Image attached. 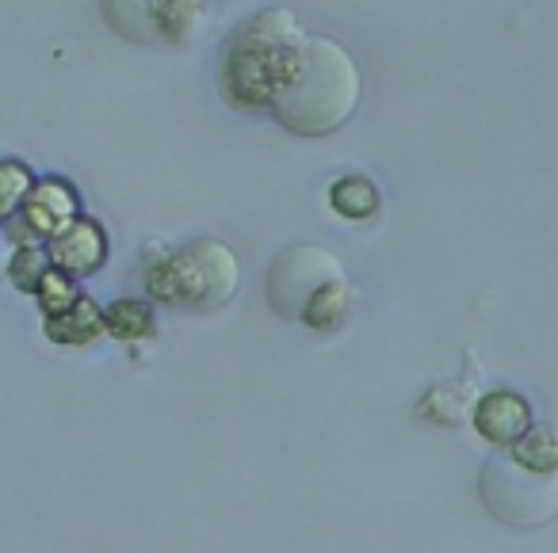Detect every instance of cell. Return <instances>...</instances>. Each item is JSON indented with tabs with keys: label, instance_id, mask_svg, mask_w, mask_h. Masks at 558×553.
<instances>
[{
	"label": "cell",
	"instance_id": "cell-1",
	"mask_svg": "<svg viewBox=\"0 0 558 553\" xmlns=\"http://www.w3.org/2000/svg\"><path fill=\"white\" fill-rule=\"evenodd\" d=\"M306 39L311 35L288 9H264L245 27H238L218 62L222 100L233 111H248V115L268 111L271 115L276 100L295 77Z\"/></svg>",
	"mask_w": 558,
	"mask_h": 553
},
{
	"label": "cell",
	"instance_id": "cell-2",
	"mask_svg": "<svg viewBox=\"0 0 558 553\" xmlns=\"http://www.w3.org/2000/svg\"><path fill=\"white\" fill-rule=\"evenodd\" d=\"M360 103V70L352 54L333 39L311 35L299 58V70L271 108L283 131L299 138H326L341 131Z\"/></svg>",
	"mask_w": 558,
	"mask_h": 553
},
{
	"label": "cell",
	"instance_id": "cell-3",
	"mask_svg": "<svg viewBox=\"0 0 558 553\" xmlns=\"http://www.w3.org/2000/svg\"><path fill=\"white\" fill-rule=\"evenodd\" d=\"M142 279L154 302L172 309L210 314L222 309L241 286V263L230 245L215 237H195L180 248H146Z\"/></svg>",
	"mask_w": 558,
	"mask_h": 553
},
{
	"label": "cell",
	"instance_id": "cell-4",
	"mask_svg": "<svg viewBox=\"0 0 558 553\" xmlns=\"http://www.w3.org/2000/svg\"><path fill=\"white\" fill-rule=\"evenodd\" d=\"M478 492L494 519L512 527H539L558 515V469L524 466L512 454H497L482 466Z\"/></svg>",
	"mask_w": 558,
	"mask_h": 553
},
{
	"label": "cell",
	"instance_id": "cell-5",
	"mask_svg": "<svg viewBox=\"0 0 558 553\" xmlns=\"http://www.w3.org/2000/svg\"><path fill=\"white\" fill-rule=\"evenodd\" d=\"M116 35L138 47H187L207 16V0H100Z\"/></svg>",
	"mask_w": 558,
	"mask_h": 553
},
{
	"label": "cell",
	"instance_id": "cell-6",
	"mask_svg": "<svg viewBox=\"0 0 558 553\" xmlns=\"http://www.w3.org/2000/svg\"><path fill=\"white\" fill-rule=\"evenodd\" d=\"M344 263L333 253L318 245H291L276 256V263L268 268V302L279 317L288 321H303V314L329 291L333 283H341Z\"/></svg>",
	"mask_w": 558,
	"mask_h": 553
},
{
	"label": "cell",
	"instance_id": "cell-7",
	"mask_svg": "<svg viewBox=\"0 0 558 553\" xmlns=\"http://www.w3.org/2000/svg\"><path fill=\"white\" fill-rule=\"evenodd\" d=\"M81 199L73 192L70 180L47 176L35 184V192L27 195L24 210H20V222L12 225V233L20 237V245H35V241H54L62 230H70L77 222Z\"/></svg>",
	"mask_w": 558,
	"mask_h": 553
},
{
	"label": "cell",
	"instance_id": "cell-8",
	"mask_svg": "<svg viewBox=\"0 0 558 553\" xmlns=\"http://www.w3.org/2000/svg\"><path fill=\"white\" fill-rule=\"evenodd\" d=\"M47 253L50 263L70 279L96 275L104 268V260H108V233H104V225L96 218H77L70 230H62L50 241Z\"/></svg>",
	"mask_w": 558,
	"mask_h": 553
},
{
	"label": "cell",
	"instance_id": "cell-9",
	"mask_svg": "<svg viewBox=\"0 0 558 553\" xmlns=\"http://www.w3.org/2000/svg\"><path fill=\"white\" fill-rule=\"evenodd\" d=\"M474 423H478V431L489 439V443H512L517 446L520 439L527 435V428H532V413H527V405L517 397V393L497 390L478 405Z\"/></svg>",
	"mask_w": 558,
	"mask_h": 553
},
{
	"label": "cell",
	"instance_id": "cell-10",
	"mask_svg": "<svg viewBox=\"0 0 558 553\" xmlns=\"http://www.w3.org/2000/svg\"><path fill=\"white\" fill-rule=\"evenodd\" d=\"M108 332L104 324V309L96 306L93 298H81L73 309L58 317H47V336L54 344H70V347H85V344H96V340Z\"/></svg>",
	"mask_w": 558,
	"mask_h": 553
},
{
	"label": "cell",
	"instance_id": "cell-11",
	"mask_svg": "<svg viewBox=\"0 0 558 553\" xmlns=\"http://www.w3.org/2000/svg\"><path fill=\"white\" fill-rule=\"evenodd\" d=\"M329 207L349 222H364L379 210V187L367 176H341L329 187Z\"/></svg>",
	"mask_w": 558,
	"mask_h": 553
},
{
	"label": "cell",
	"instance_id": "cell-12",
	"mask_svg": "<svg viewBox=\"0 0 558 553\" xmlns=\"http://www.w3.org/2000/svg\"><path fill=\"white\" fill-rule=\"evenodd\" d=\"M104 324L116 340H146L154 336V309L138 298H119L104 309Z\"/></svg>",
	"mask_w": 558,
	"mask_h": 553
},
{
	"label": "cell",
	"instance_id": "cell-13",
	"mask_svg": "<svg viewBox=\"0 0 558 553\" xmlns=\"http://www.w3.org/2000/svg\"><path fill=\"white\" fill-rule=\"evenodd\" d=\"M512 458H520L524 466L535 469H558V428L555 423H539V428H527V435L512 446Z\"/></svg>",
	"mask_w": 558,
	"mask_h": 553
},
{
	"label": "cell",
	"instance_id": "cell-14",
	"mask_svg": "<svg viewBox=\"0 0 558 553\" xmlns=\"http://www.w3.org/2000/svg\"><path fill=\"white\" fill-rule=\"evenodd\" d=\"M32 192H35V176L24 161H0V222L20 214Z\"/></svg>",
	"mask_w": 558,
	"mask_h": 553
},
{
	"label": "cell",
	"instance_id": "cell-15",
	"mask_svg": "<svg viewBox=\"0 0 558 553\" xmlns=\"http://www.w3.org/2000/svg\"><path fill=\"white\" fill-rule=\"evenodd\" d=\"M35 298H39L43 314L58 317V314H65V309L77 306V302L85 298V294L77 291V279H70L65 271L50 268L47 275H43V283H39V291H35Z\"/></svg>",
	"mask_w": 558,
	"mask_h": 553
},
{
	"label": "cell",
	"instance_id": "cell-16",
	"mask_svg": "<svg viewBox=\"0 0 558 553\" xmlns=\"http://www.w3.org/2000/svg\"><path fill=\"white\" fill-rule=\"evenodd\" d=\"M54 268L50 263V253L47 248H39V245H20L16 253H12V260H9V279L20 286V291H39V283H43V275Z\"/></svg>",
	"mask_w": 558,
	"mask_h": 553
},
{
	"label": "cell",
	"instance_id": "cell-17",
	"mask_svg": "<svg viewBox=\"0 0 558 553\" xmlns=\"http://www.w3.org/2000/svg\"><path fill=\"white\" fill-rule=\"evenodd\" d=\"M0 245H4V225H0Z\"/></svg>",
	"mask_w": 558,
	"mask_h": 553
}]
</instances>
